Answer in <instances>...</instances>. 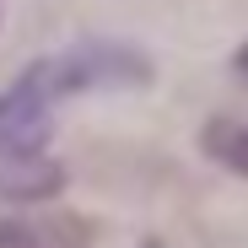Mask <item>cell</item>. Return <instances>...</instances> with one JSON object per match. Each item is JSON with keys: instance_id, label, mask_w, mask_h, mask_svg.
Masks as SVG:
<instances>
[{"instance_id": "cell-2", "label": "cell", "mask_w": 248, "mask_h": 248, "mask_svg": "<svg viewBox=\"0 0 248 248\" xmlns=\"http://www.w3.org/2000/svg\"><path fill=\"white\" fill-rule=\"evenodd\" d=\"M0 248H92V232L70 211L44 216H6L0 221Z\"/></svg>"}, {"instance_id": "cell-3", "label": "cell", "mask_w": 248, "mask_h": 248, "mask_svg": "<svg viewBox=\"0 0 248 248\" xmlns=\"http://www.w3.org/2000/svg\"><path fill=\"white\" fill-rule=\"evenodd\" d=\"M60 189V168L38 162V151H0V194L6 200H44Z\"/></svg>"}, {"instance_id": "cell-1", "label": "cell", "mask_w": 248, "mask_h": 248, "mask_svg": "<svg viewBox=\"0 0 248 248\" xmlns=\"http://www.w3.org/2000/svg\"><path fill=\"white\" fill-rule=\"evenodd\" d=\"M146 76H151L146 54L124 49V44H76L65 54L38 60L0 97V151H38V140L49 135V119L65 97L92 92V87H135Z\"/></svg>"}, {"instance_id": "cell-5", "label": "cell", "mask_w": 248, "mask_h": 248, "mask_svg": "<svg viewBox=\"0 0 248 248\" xmlns=\"http://www.w3.org/2000/svg\"><path fill=\"white\" fill-rule=\"evenodd\" d=\"M237 76H243V81H248V44H243V49H237Z\"/></svg>"}, {"instance_id": "cell-4", "label": "cell", "mask_w": 248, "mask_h": 248, "mask_svg": "<svg viewBox=\"0 0 248 248\" xmlns=\"http://www.w3.org/2000/svg\"><path fill=\"white\" fill-rule=\"evenodd\" d=\"M200 146H205L211 162H221L227 173L248 178V124H243V119H211V124L200 130Z\"/></svg>"}]
</instances>
